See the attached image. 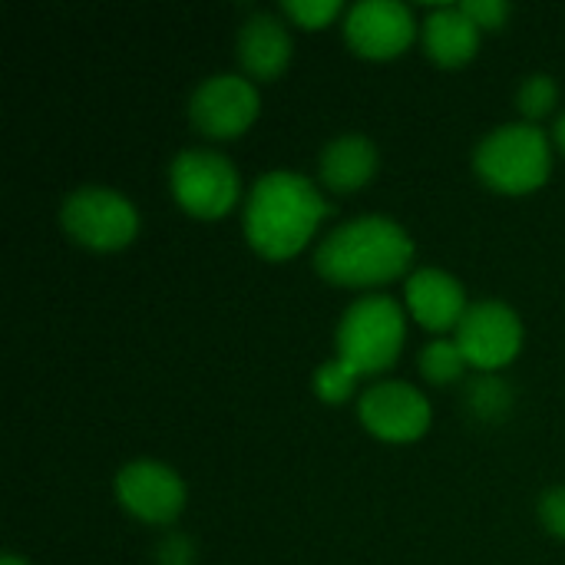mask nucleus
<instances>
[{
  "mask_svg": "<svg viewBox=\"0 0 565 565\" xmlns=\"http://www.w3.org/2000/svg\"><path fill=\"white\" fill-rule=\"evenodd\" d=\"M281 10H285V17H291L298 26H305V30H321V26H328L344 7L338 3V0H285L281 3Z\"/></svg>",
  "mask_w": 565,
  "mask_h": 565,
  "instance_id": "nucleus-19",
  "label": "nucleus"
},
{
  "mask_svg": "<svg viewBox=\"0 0 565 565\" xmlns=\"http://www.w3.org/2000/svg\"><path fill=\"white\" fill-rule=\"evenodd\" d=\"M414 36V13L397 0H361L344 17V40L364 60H394L411 50Z\"/></svg>",
  "mask_w": 565,
  "mask_h": 565,
  "instance_id": "nucleus-11",
  "label": "nucleus"
},
{
  "mask_svg": "<svg viewBox=\"0 0 565 565\" xmlns=\"http://www.w3.org/2000/svg\"><path fill=\"white\" fill-rule=\"evenodd\" d=\"M473 169L493 192L530 195L546 185L553 169V142L536 122H510L493 129L473 152Z\"/></svg>",
  "mask_w": 565,
  "mask_h": 565,
  "instance_id": "nucleus-3",
  "label": "nucleus"
},
{
  "mask_svg": "<svg viewBox=\"0 0 565 565\" xmlns=\"http://www.w3.org/2000/svg\"><path fill=\"white\" fill-rule=\"evenodd\" d=\"M414 262L411 235L384 215L338 225L315 252V271L338 288H377L397 281Z\"/></svg>",
  "mask_w": 565,
  "mask_h": 565,
  "instance_id": "nucleus-2",
  "label": "nucleus"
},
{
  "mask_svg": "<svg viewBox=\"0 0 565 565\" xmlns=\"http://www.w3.org/2000/svg\"><path fill=\"white\" fill-rule=\"evenodd\" d=\"M295 43L288 26L271 13H252L238 30V63L248 76L271 83L291 63Z\"/></svg>",
  "mask_w": 565,
  "mask_h": 565,
  "instance_id": "nucleus-13",
  "label": "nucleus"
},
{
  "mask_svg": "<svg viewBox=\"0 0 565 565\" xmlns=\"http://www.w3.org/2000/svg\"><path fill=\"white\" fill-rule=\"evenodd\" d=\"M417 364H420V374L430 384H437V387L460 381L467 374V367H470V361L463 358V351H460L457 341H434V344H427L420 351V361Z\"/></svg>",
  "mask_w": 565,
  "mask_h": 565,
  "instance_id": "nucleus-16",
  "label": "nucleus"
},
{
  "mask_svg": "<svg viewBox=\"0 0 565 565\" xmlns=\"http://www.w3.org/2000/svg\"><path fill=\"white\" fill-rule=\"evenodd\" d=\"M169 185L179 209L202 222L225 218L242 195L238 169L212 149H182L169 166Z\"/></svg>",
  "mask_w": 565,
  "mask_h": 565,
  "instance_id": "nucleus-5",
  "label": "nucleus"
},
{
  "mask_svg": "<svg viewBox=\"0 0 565 565\" xmlns=\"http://www.w3.org/2000/svg\"><path fill=\"white\" fill-rule=\"evenodd\" d=\"M0 565H26L20 556H13V553H7L3 559H0Z\"/></svg>",
  "mask_w": 565,
  "mask_h": 565,
  "instance_id": "nucleus-24",
  "label": "nucleus"
},
{
  "mask_svg": "<svg viewBox=\"0 0 565 565\" xmlns=\"http://www.w3.org/2000/svg\"><path fill=\"white\" fill-rule=\"evenodd\" d=\"M66 235L89 252H119L139 235L136 205L103 185H83L66 195L60 209Z\"/></svg>",
  "mask_w": 565,
  "mask_h": 565,
  "instance_id": "nucleus-6",
  "label": "nucleus"
},
{
  "mask_svg": "<svg viewBox=\"0 0 565 565\" xmlns=\"http://www.w3.org/2000/svg\"><path fill=\"white\" fill-rule=\"evenodd\" d=\"M540 520L546 526V533H553L556 540H565V487L546 490L540 500Z\"/></svg>",
  "mask_w": 565,
  "mask_h": 565,
  "instance_id": "nucleus-21",
  "label": "nucleus"
},
{
  "mask_svg": "<svg viewBox=\"0 0 565 565\" xmlns=\"http://www.w3.org/2000/svg\"><path fill=\"white\" fill-rule=\"evenodd\" d=\"M116 500L139 523L169 526L185 510V483L159 460H136L116 473Z\"/></svg>",
  "mask_w": 565,
  "mask_h": 565,
  "instance_id": "nucleus-9",
  "label": "nucleus"
},
{
  "mask_svg": "<svg viewBox=\"0 0 565 565\" xmlns=\"http://www.w3.org/2000/svg\"><path fill=\"white\" fill-rule=\"evenodd\" d=\"M258 89L238 73H218L199 83L189 99V119L205 139H238L258 119Z\"/></svg>",
  "mask_w": 565,
  "mask_h": 565,
  "instance_id": "nucleus-7",
  "label": "nucleus"
},
{
  "mask_svg": "<svg viewBox=\"0 0 565 565\" xmlns=\"http://www.w3.org/2000/svg\"><path fill=\"white\" fill-rule=\"evenodd\" d=\"M159 565H192V543L182 536H169L159 546Z\"/></svg>",
  "mask_w": 565,
  "mask_h": 565,
  "instance_id": "nucleus-22",
  "label": "nucleus"
},
{
  "mask_svg": "<svg viewBox=\"0 0 565 565\" xmlns=\"http://www.w3.org/2000/svg\"><path fill=\"white\" fill-rule=\"evenodd\" d=\"M331 205L321 189L301 172H268L262 175L245 202V238L268 258H295L328 218Z\"/></svg>",
  "mask_w": 565,
  "mask_h": 565,
  "instance_id": "nucleus-1",
  "label": "nucleus"
},
{
  "mask_svg": "<svg viewBox=\"0 0 565 565\" xmlns=\"http://www.w3.org/2000/svg\"><path fill=\"white\" fill-rule=\"evenodd\" d=\"M358 377H361V374H358L348 361L334 358V361H328V364L318 367V374H315V394H318L324 404H344V401L354 394Z\"/></svg>",
  "mask_w": 565,
  "mask_h": 565,
  "instance_id": "nucleus-18",
  "label": "nucleus"
},
{
  "mask_svg": "<svg viewBox=\"0 0 565 565\" xmlns=\"http://www.w3.org/2000/svg\"><path fill=\"white\" fill-rule=\"evenodd\" d=\"M454 341L460 344L470 367L500 371L523 348V321L503 301H480V305L467 308Z\"/></svg>",
  "mask_w": 565,
  "mask_h": 565,
  "instance_id": "nucleus-8",
  "label": "nucleus"
},
{
  "mask_svg": "<svg viewBox=\"0 0 565 565\" xmlns=\"http://www.w3.org/2000/svg\"><path fill=\"white\" fill-rule=\"evenodd\" d=\"M460 10L480 26V30H503V23L510 20L513 7L503 0H463Z\"/></svg>",
  "mask_w": 565,
  "mask_h": 565,
  "instance_id": "nucleus-20",
  "label": "nucleus"
},
{
  "mask_svg": "<svg viewBox=\"0 0 565 565\" xmlns=\"http://www.w3.org/2000/svg\"><path fill=\"white\" fill-rule=\"evenodd\" d=\"M553 139H556V146L563 149V156H565V113L556 119V129H553Z\"/></svg>",
  "mask_w": 565,
  "mask_h": 565,
  "instance_id": "nucleus-23",
  "label": "nucleus"
},
{
  "mask_svg": "<svg viewBox=\"0 0 565 565\" xmlns=\"http://www.w3.org/2000/svg\"><path fill=\"white\" fill-rule=\"evenodd\" d=\"M404 301H407L411 318L434 334L460 328V321L470 308L463 285L444 268H417L407 278Z\"/></svg>",
  "mask_w": 565,
  "mask_h": 565,
  "instance_id": "nucleus-12",
  "label": "nucleus"
},
{
  "mask_svg": "<svg viewBox=\"0 0 565 565\" xmlns=\"http://www.w3.org/2000/svg\"><path fill=\"white\" fill-rule=\"evenodd\" d=\"M404 338H407L404 308L387 295H364L341 315L334 344H338V358L348 361L364 377L394 367Z\"/></svg>",
  "mask_w": 565,
  "mask_h": 565,
  "instance_id": "nucleus-4",
  "label": "nucleus"
},
{
  "mask_svg": "<svg viewBox=\"0 0 565 565\" xmlns=\"http://www.w3.org/2000/svg\"><path fill=\"white\" fill-rule=\"evenodd\" d=\"M556 99H559V86H556V79L550 73L526 76L520 83V93H516V106L526 116V122H536V119L550 116L553 106H556Z\"/></svg>",
  "mask_w": 565,
  "mask_h": 565,
  "instance_id": "nucleus-17",
  "label": "nucleus"
},
{
  "mask_svg": "<svg viewBox=\"0 0 565 565\" xmlns=\"http://www.w3.org/2000/svg\"><path fill=\"white\" fill-rule=\"evenodd\" d=\"M377 166H381L377 146L361 132H344L324 146L318 159V175L324 189L351 195L377 175Z\"/></svg>",
  "mask_w": 565,
  "mask_h": 565,
  "instance_id": "nucleus-14",
  "label": "nucleus"
},
{
  "mask_svg": "<svg viewBox=\"0 0 565 565\" xmlns=\"http://www.w3.org/2000/svg\"><path fill=\"white\" fill-rule=\"evenodd\" d=\"M480 26L460 7H434L424 20V50L437 66L457 70L480 50Z\"/></svg>",
  "mask_w": 565,
  "mask_h": 565,
  "instance_id": "nucleus-15",
  "label": "nucleus"
},
{
  "mask_svg": "<svg viewBox=\"0 0 565 565\" xmlns=\"http://www.w3.org/2000/svg\"><path fill=\"white\" fill-rule=\"evenodd\" d=\"M358 414L367 434L387 444H414L430 430L427 397L404 381H381L371 391H364Z\"/></svg>",
  "mask_w": 565,
  "mask_h": 565,
  "instance_id": "nucleus-10",
  "label": "nucleus"
}]
</instances>
